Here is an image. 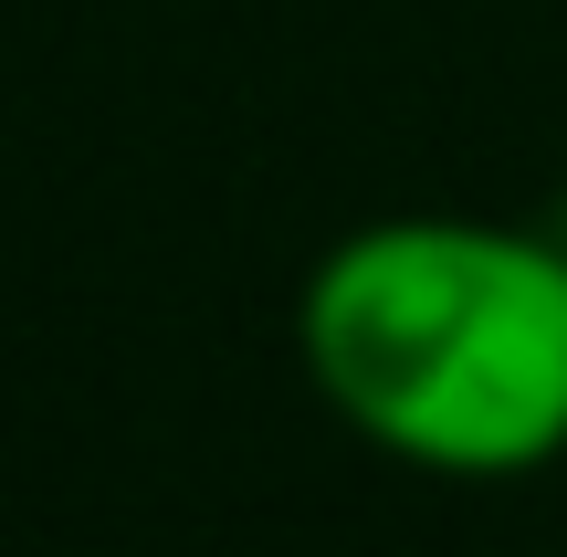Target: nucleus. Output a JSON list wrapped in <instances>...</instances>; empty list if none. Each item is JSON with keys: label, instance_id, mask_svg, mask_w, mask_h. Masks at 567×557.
I'll list each match as a JSON object with an SVG mask.
<instances>
[{"label": "nucleus", "instance_id": "nucleus-1", "mask_svg": "<svg viewBox=\"0 0 567 557\" xmlns=\"http://www.w3.org/2000/svg\"><path fill=\"white\" fill-rule=\"evenodd\" d=\"M295 358L410 474H547L567 463V243L463 210L358 221L295 295Z\"/></svg>", "mask_w": 567, "mask_h": 557}, {"label": "nucleus", "instance_id": "nucleus-2", "mask_svg": "<svg viewBox=\"0 0 567 557\" xmlns=\"http://www.w3.org/2000/svg\"><path fill=\"white\" fill-rule=\"evenodd\" d=\"M547 231H557V243H567V189H557V221H547Z\"/></svg>", "mask_w": 567, "mask_h": 557}]
</instances>
